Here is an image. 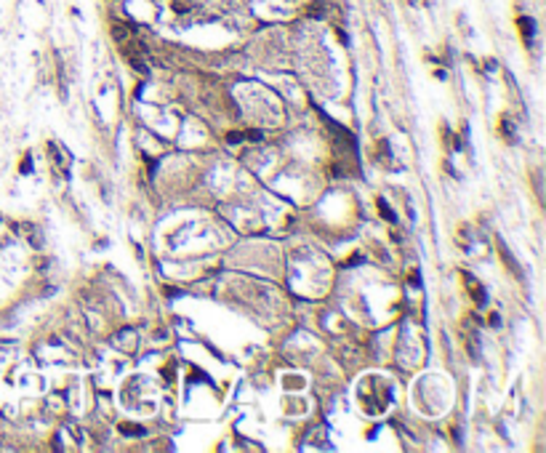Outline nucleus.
I'll list each match as a JSON object with an SVG mask.
<instances>
[{
  "label": "nucleus",
  "mask_w": 546,
  "mask_h": 453,
  "mask_svg": "<svg viewBox=\"0 0 546 453\" xmlns=\"http://www.w3.org/2000/svg\"><path fill=\"white\" fill-rule=\"evenodd\" d=\"M520 30H522V38L530 43L533 40V32H536V21H533L530 16H522V19H520Z\"/></svg>",
  "instance_id": "nucleus-1"
}]
</instances>
